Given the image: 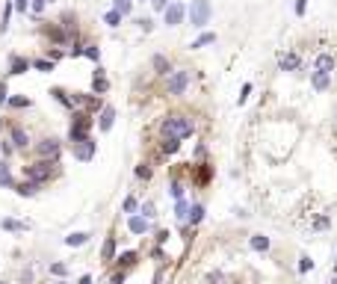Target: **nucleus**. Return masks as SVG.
I'll use <instances>...</instances> for the list:
<instances>
[{
  "label": "nucleus",
  "instance_id": "1",
  "mask_svg": "<svg viewBox=\"0 0 337 284\" xmlns=\"http://www.w3.org/2000/svg\"><path fill=\"white\" fill-rule=\"evenodd\" d=\"M163 136H175V139H186V136H193V122L190 119H183V116H169L163 122Z\"/></svg>",
  "mask_w": 337,
  "mask_h": 284
},
{
  "label": "nucleus",
  "instance_id": "2",
  "mask_svg": "<svg viewBox=\"0 0 337 284\" xmlns=\"http://www.w3.org/2000/svg\"><path fill=\"white\" fill-rule=\"evenodd\" d=\"M24 175H27V181H33V184H48L51 178H53V163L51 160H39V163H30V166H24Z\"/></svg>",
  "mask_w": 337,
  "mask_h": 284
},
{
  "label": "nucleus",
  "instance_id": "3",
  "mask_svg": "<svg viewBox=\"0 0 337 284\" xmlns=\"http://www.w3.org/2000/svg\"><path fill=\"white\" fill-rule=\"evenodd\" d=\"M210 15H213V9H210V0H193V6H190V24L193 27H207L210 24Z\"/></svg>",
  "mask_w": 337,
  "mask_h": 284
},
{
  "label": "nucleus",
  "instance_id": "4",
  "mask_svg": "<svg viewBox=\"0 0 337 284\" xmlns=\"http://www.w3.org/2000/svg\"><path fill=\"white\" fill-rule=\"evenodd\" d=\"M89 127H92V119H89L86 113H74V122H71V130H68V136H71L74 145L83 142V139H89Z\"/></svg>",
  "mask_w": 337,
  "mask_h": 284
},
{
  "label": "nucleus",
  "instance_id": "5",
  "mask_svg": "<svg viewBox=\"0 0 337 284\" xmlns=\"http://www.w3.org/2000/svg\"><path fill=\"white\" fill-rule=\"evenodd\" d=\"M186 86H190V71H172L169 80H166V89L169 95H183Z\"/></svg>",
  "mask_w": 337,
  "mask_h": 284
},
{
  "label": "nucleus",
  "instance_id": "6",
  "mask_svg": "<svg viewBox=\"0 0 337 284\" xmlns=\"http://www.w3.org/2000/svg\"><path fill=\"white\" fill-rule=\"evenodd\" d=\"M95 148H98V142L89 136V139H83V142H77V145H74V157H77L80 163H89V160L95 157Z\"/></svg>",
  "mask_w": 337,
  "mask_h": 284
},
{
  "label": "nucleus",
  "instance_id": "7",
  "mask_svg": "<svg viewBox=\"0 0 337 284\" xmlns=\"http://www.w3.org/2000/svg\"><path fill=\"white\" fill-rule=\"evenodd\" d=\"M183 15H186V6H183V3H169V6H166V24H169V27H177V24L183 21Z\"/></svg>",
  "mask_w": 337,
  "mask_h": 284
},
{
  "label": "nucleus",
  "instance_id": "8",
  "mask_svg": "<svg viewBox=\"0 0 337 284\" xmlns=\"http://www.w3.org/2000/svg\"><path fill=\"white\" fill-rule=\"evenodd\" d=\"M39 154H42V160H56L59 157V142L56 139H42L39 142Z\"/></svg>",
  "mask_w": 337,
  "mask_h": 284
},
{
  "label": "nucleus",
  "instance_id": "9",
  "mask_svg": "<svg viewBox=\"0 0 337 284\" xmlns=\"http://www.w3.org/2000/svg\"><path fill=\"white\" fill-rule=\"evenodd\" d=\"M9 142H12L15 148H27V145H30V136H27V130H24V127L12 124V130H9Z\"/></svg>",
  "mask_w": 337,
  "mask_h": 284
},
{
  "label": "nucleus",
  "instance_id": "10",
  "mask_svg": "<svg viewBox=\"0 0 337 284\" xmlns=\"http://www.w3.org/2000/svg\"><path fill=\"white\" fill-rule=\"evenodd\" d=\"M151 65H154V71H157V74H172V62H169L163 53H157V56L151 59Z\"/></svg>",
  "mask_w": 337,
  "mask_h": 284
},
{
  "label": "nucleus",
  "instance_id": "11",
  "mask_svg": "<svg viewBox=\"0 0 337 284\" xmlns=\"http://www.w3.org/2000/svg\"><path fill=\"white\" fill-rule=\"evenodd\" d=\"M92 89H95V92H101V95H104V92L109 89V80L104 77V68H101V65H98V71H95V80H92Z\"/></svg>",
  "mask_w": 337,
  "mask_h": 284
},
{
  "label": "nucleus",
  "instance_id": "12",
  "mask_svg": "<svg viewBox=\"0 0 337 284\" xmlns=\"http://www.w3.org/2000/svg\"><path fill=\"white\" fill-rule=\"evenodd\" d=\"M30 65H33V62H27L24 56H12V62H9V74H24Z\"/></svg>",
  "mask_w": 337,
  "mask_h": 284
},
{
  "label": "nucleus",
  "instance_id": "13",
  "mask_svg": "<svg viewBox=\"0 0 337 284\" xmlns=\"http://www.w3.org/2000/svg\"><path fill=\"white\" fill-rule=\"evenodd\" d=\"M248 246L254 248V252H266V248H269V237H264V234H251Z\"/></svg>",
  "mask_w": 337,
  "mask_h": 284
},
{
  "label": "nucleus",
  "instance_id": "14",
  "mask_svg": "<svg viewBox=\"0 0 337 284\" xmlns=\"http://www.w3.org/2000/svg\"><path fill=\"white\" fill-rule=\"evenodd\" d=\"M328 83H331V80H328L325 71H317V74L311 77V86H314L317 92H325V89H328Z\"/></svg>",
  "mask_w": 337,
  "mask_h": 284
},
{
  "label": "nucleus",
  "instance_id": "15",
  "mask_svg": "<svg viewBox=\"0 0 337 284\" xmlns=\"http://www.w3.org/2000/svg\"><path fill=\"white\" fill-rule=\"evenodd\" d=\"M331 68H334V56H331V53H319V56H317V71L331 74Z\"/></svg>",
  "mask_w": 337,
  "mask_h": 284
},
{
  "label": "nucleus",
  "instance_id": "16",
  "mask_svg": "<svg viewBox=\"0 0 337 284\" xmlns=\"http://www.w3.org/2000/svg\"><path fill=\"white\" fill-rule=\"evenodd\" d=\"M112 122H116V110H112V106H104L101 110V130H109Z\"/></svg>",
  "mask_w": 337,
  "mask_h": 284
},
{
  "label": "nucleus",
  "instance_id": "17",
  "mask_svg": "<svg viewBox=\"0 0 337 284\" xmlns=\"http://www.w3.org/2000/svg\"><path fill=\"white\" fill-rule=\"evenodd\" d=\"M127 228H130L133 234H145V231H148V219H145V216H130Z\"/></svg>",
  "mask_w": 337,
  "mask_h": 284
},
{
  "label": "nucleus",
  "instance_id": "18",
  "mask_svg": "<svg viewBox=\"0 0 337 284\" xmlns=\"http://www.w3.org/2000/svg\"><path fill=\"white\" fill-rule=\"evenodd\" d=\"M112 9H116V12L124 18V15L133 12V0H112Z\"/></svg>",
  "mask_w": 337,
  "mask_h": 284
},
{
  "label": "nucleus",
  "instance_id": "19",
  "mask_svg": "<svg viewBox=\"0 0 337 284\" xmlns=\"http://www.w3.org/2000/svg\"><path fill=\"white\" fill-rule=\"evenodd\" d=\"M299 68V56L296 53H284L281 56V71H296Z\"/></svg>",
  "mask_w": 337,
  "mask_h": 284
},
{
  "label": "nucleus",
  "instance_id": "20",
  "mask_svg": "<svg viewBox=\"0 0 337 284\" xmlns=\"http://www.w3.org/2000/svg\"><path fill=\"white\" fill-rule=\"evenodd\" d=\"M86 240H89V234H86V231H77V234H68V237H65V246L74 248V246H83Z\"/></svg>",
  "mask_w": 337,
  "mask_h": 284
},
{
  "label": "nucleus",
  "instance_id": "21",
  "mask_svg": "<svg viewBox=\"0 0 337 284\" xmlns=\"http://www.w3.org/2000/svg\"><path fill=\"white\" fill-rule=\"evenodd\" d=\"M101 258H104V261H112V258H116V240H112V237L104 243V248H101Z\"/></svg>",
  "mask_w": 337,
  "mask_h": 284
},
{
  "label": "nucleus",
  "instance_id": "22",
  "mask_svg": "<svg viewBox=\"0 0 337 284\" xmlns=\"http://www.w3.org/2000/svg\"><path fill=\"white\" fill-rule=\"evenodd\" d=\"M35 190H39V184H33V181H24V184H15V193H18V195H33Z\"/></svg>",
  "mask_w": 337,
  "mask_h": 284
},
{
  "label": "nucleus",
  "instance_id": "23",
  "mask_svg": "<svg viewBox=\"0 0 337 284\" xmlns=\"http://www.w3.org/2000/svg\"><path fill=\"white\" fill-rule=\"evenodd\" d=\"M180 148V139H175V136H166L163 139V154H175Z\"/></svg>",
  "mask_w": 337,
  "mask_h": 284
},
{
  "label": "nucleus",
  "instance_id": "24",
  "mask_svg": "<svg viewBox=\"0 0 337 284\" xmlns=\"http://www.w3.org/2000/svg\"><path fill=\"white\" fill-rule=\"evenodd\" d=\"M186 219H190L193 225H198V222L204 219V207H201V204H193V207H190V216H186Z\"/></svg>",
  "mask_w": 337,
  "mask_h": 284
},
{
  "label": "nucleus",
  "instance_id": "25",
  "mask_svg": "<svg viewBox=\"0 0 337 284\" xmlns=\"http://www.w3.org/2000/svg\"><path fill=\"white\" fill-rule=\"evenodd\" d=\"M0 187H15V181H12V172H9V166H6V163L0 166Z\"/></svg>",
  "mask_w": 337,
  "mask_h": 284
},
{
  "label": "nucleus",
  "instance_id": "26",
  "mask_svg": "<svg viewBox=\"0 0 337 284\" xmlns=\"http://www.w3.org/2000/svg\"><path fill=\"white\" fill-rule=\"evenodd\" d=\"M12 9H15V3H6V6H3V18H0V33H6V30H9V15H12Z\"/></svg>",
  "mask_w": 337,
  "mask_h": 284
},
{
  "label": "nucleus",
  "instance_id": "27",
  "mask_svg": "<svg viewBox=\"0 0 337 284\" xmlns=\"http://www.w3.org/2000/svg\"><path fill=\"white\" fill-rule=\"evenodd\" d=\"M213 42H216V33H204L193 42V48H204V45H213Z\"/></svg>",
  "mask_w": 337,
  "mask_h": 284
},
{
  "label": "nucleus",
  "instance_id": "28",
  "mask_svg": "<svg viewBox=\"0 0 337 284\" xmlns=\"http://www.w3.org/2000/svg\"><path fill=\"white\" fill-rule=\"evenodd\" d=\"M0 225H3L6 231H24V228H27V225H24V222H18V219H3Z\"/></svg>",
  "mask_w": 337,
  "mask_h": 284
},
{
  "label": "nucleus",
  "instance_id": "29",
  "mask_svg": "<svg viewBox=\"0 0 337 284\" xmlns=\"http://www.w3.org/2000/svg\"><path fill=\"white\" fill-rule=\"evenodd\" d=\"M104 21H106V24H109V27H119V24H122V15H119V12H116V9H109V12H106V15H104Z\"/></svg>",
  "mask_w": 337,
  "mask_h": 284
},
{
  "label": "nucleus",
  "instance_id": "30",
  "mask_svg": "<svg viewBox=\"0 0 337 284\" xmlns=\"http://www.w3.org/2000/svg\"><path fill=\"white\" fill-rule=\"evenodd\" d=\"M83 56H89V59H95V62H98V59H101V51H98L95 45H86V48H83Z\"/></svg>",
  "mask_w": 337,
  "mask_h": 284
},
{
  "label": "nucleus",
  "instance_id": "31",
  "mask_svg": "<svg viewBox=\"0 0 337 284\" xmlns=\"http://www.w3.org/2000/svg\"><path fill=\"white\" fill-rule=\"evenodd\" d=\"M33 68H39V71H53V62H48V59H35Z\"/></svg>",
  "mask_w": 337,
  "mask_h": 284
},
{
  "label": "nucleus",
  "instance_id": "32",
  "mask_svg": "<svg viewBox=\"0 0 337 284\" xmlns=\"http://www.w3.org/2000/svg\"><path fill=\"white\" fill-rule=\"evenodd\" d=\"M9 106L21 110V106H30V98H9Z\"/></svg>",
  "mask_w": 337,
  "mask_h": 284
},
{
  "label": "nucleus",
  "instance_id": "33",
  "mask_svg": "<svg viewBox=\"0 0 337 284\" xmlns=\"http://www.w3.org/2000/svg\"><path fill=\"white\" fill-rule=\"evenodd\" d=\"M175 213H177V216H180V219H186V216H190V207H186V201H177V207H175Z\"/></svg>",
  "mask_w": 337,
  "mask_h": 284
},
{
  "label": "nucleus",
  "instance_id": "34",
  "mask_svg": "<svg viewBox=\"0 0 337 284\" xmlns=\"http://www.w3.org/2000/svg\"><path fill=\"white\" fill-rule=\"evenodd\" d=\"M53 95H56V101H62L65 106H74V101H71V98H68V95H65L62 89H53Z\"/></svg>",
  "mask_w": 337,
  "mask_h": 284
},
{
  "label": "nucleus",
  "instance_id": "35",
  "mask_svg": "<svg viewBox=\"0 0 337 284\" xmlns=\"http://www.w3.org/2000/svg\"><path fill=\"white\" fill-rule=\"evenodd\" d=\"M198 181H201V184L210 181V166H198Z\"/></svg>",
  "mask_w": 337,
  "mask_h": 284
},
{
  "label": "nucleus",
  "instance_id": "36",
  "mask_svg": "<svg viewBox=\"0 0 337 284\" xmlns=\"http://www.w3.org/2000/svg\"><path fill=\"white\" fill-rule=\"evenodd\" d=\"M136 178H142V181H148V178H151V169H148V166L142 163V166L136 169Z\"/></svg>",
  "mask_w": 337,
  "mask_h": 284
},
{
  "label": "nucleus",
  "instance_id": "37",
  "mask_svg": "<svg viewBox=\"0 0 337 284\" xmlns=\"http://www.w3.org/2000/svg\"><path fill=\"white\" fill-rule=\"evenodd\" d=\"M311 266H314V261H311V258H299V272H308Z\"/></svg>",
  "mask_w": 337,
  "mask_h": 284
},
{
  "label": "nucleus",
  "instance_id": "38",
  "mask_svg": "<svg viewBox=\"0 0 337 284\" xmlns=\"http://www.w3.org/2000/svg\"><path fill=\"white\" fill-rule=\"evenodd\" d=\"M45 6H48V0H33V6H30V9L39 15V12H45Z\"/></svg>",
  "mask_w": 337,
  "mask_h": 284
},
{
  "label": "nucleus",
  "instance_id": "39",
  "mask_svg": "<svg viewBox=\"0 0 337 284\" xmlns=\"http://www.w3.org/2000/svg\"><path fill=\"white\" fill-rule=\"evenodd\" d=\"M136 210V198L130 195V198H124V213H133Z\"/></svg>",
  "mask_w": 337,
  "mask_h": 284
},
{
  "label": "nucleus",
  "instance_id": "40",
  "mask_svg": "<svg viewBox=\"0 0 337 284\" xmlns=\"http://www.w3.org/2000/svg\"><path fill=\"white\" fill-rule=\"evenodd\" d=\"M139 27H142L145 33H151V30H154V21H151V18H142V21H139Z\"/></svg>",
  "mask_w": 337,
  "mask_h": 284
},
{
  "label": "nucleus",
  "instance_id": "41",
  "mask_svg": "<svg viewBox=\"0 0 337 284\" xmlns=\"http://www.w3.org/2000/svg\"><path fill=\"white\" fill-rule=\"evenodd\" d=\"M308 9V0H296V15H305Z\"/></svg>",
  "mask_w": 337,
  "mask_h": 284
},
{
  "label": "nucleus",
  "instance_id": "42",
  "mask_svg": "<svg viewBox=\"0 0 337 284\" xmlns=\"http://www.w3.org/2000/svg\"><path fill=\"white\" fill-rule=\"evenodd\" d=\"M142 213H145V219H148V216H154V204H151V201H145V204H142Z\"/></svg>",
  "mask_w": 337,
  "mask_h": 284
},
{
  "label": "nucleus",
  "instance_id": "43",
  "mask_svg": "<svg viewBox=\"0 0 337 284\" xmlns=\"http://www.w3.org/2000/svg\"><path fill=\"white\" fill-rule=\"evenodd\" d=\"M51 272L53 275H65V264H51Z\"/></svg>",
  "mask_w": 337,
  "mask_h": 284
},
{
  "label": "nucleus",
  "instance_id": "44",
  "mask_svg": "<svg viewBox=\"0 0 337 284\" xmlns=\"http://www.w3.org/2000/svg\"><path fill=\"white\" fill-rule=\"evenodd\" d=\"M207 284H222V272H210V275H207Z\"/></svg>",
  "mask_w": 337,
  "mask_h": 284
},
{
  "label": "nucleus",
  "instance_id": "45",
  "mask_svg": "<svg viewBox=\"0 0 337 284\" xmlns=\"http://www.w3.org/2000/svg\"><path fill=\"white\" fill-rule=\"evenodd\" d=\"M151 6H154V9H157V12H160V9H163V12H166V6H169V0H151Z\"/></svg>",
  "mask_w": 337,
  "mask_h": 284
},
{
  "label": "nucleus",
  "instance_id": "46",
  "mask_svg": "<svg viewBox=\"0 0 337 284\" xmlns=\"http://www.w3.org/2000/svg\"><path fill=\"white\" fill-rule=\"evenodd\" d=\"M27 6H33L30 0H15V9H18V12H27Z\"/></svg>",
  "mask_w": 337,
  "mask_h": 284
},
{
  "label": "nucleus",
  "instance_id": "47",
  "mask_svg": "<svg viewBox=\"0 0 337 284\" xmlns=\"http://www.w3.org/2000/svg\"><path fill=\"white\" fill-rule=\"evenodd\" d=\"M3 101H9V92H6V83L0 80V104H3Z\"/></svg>",
  "mask_w": 337,
  "mask_h": 284
},
{
  "label": "nucleus",
  "instance_id": "48",
  "mask_svg": "<svg viewBox=\"0 0 337 284\" xmlns=\"http://www.w3.org/2000/svg\"><path fill=\"white\" fill-rule=\"evenodd\" d=\"M172 195L180 201V195H183V187H180V184H172Z\"/></svg>",
  "mask_w": 337,
  "mask_h": 284
},
{
  "label": "nucleus",
  "instance_id": "49",
  "mask_svg": "<svg viewBox=\"0 0 337 284\" xmlns=\"http://www.w3.org/2000/svg\"><path fill=\"white\" fill-rule=\"evenodd\" d=\"M119 261H122V264H133V261H136V255H133V252H124Z\"/></svg>",
  "mask_w": 337,
  "mask_h": 284
},
{
  "label": "nucleus",
  "instance_id": "50",
  "mask_svg": "<svg viewBox=\"0 0 337 284\" xmlns=\"http://www.w3.org/2000/svg\"><path fill=\"white\" fill-rule=\"evenodd\" d=\"M12 148H15V145H9V142H3V145H0V151H3V157H6V154H12Z\"/></svg>",
  "mask_w": 337,
  "mask_h": 284
},
{
  "label": "nucleus",
  "instance_id": "51",
  "mask_svg": "<svg viewBox=\"0 0 337 284\" xmlns=\"http://www.w3.org/2000/svg\"><path fill=\"white\" fill-rule=\"evenodd\" d=\"M248 92H251V83H246V86H243V95H240V104L246 101V95H248Z\"/></svg>",
  "mask_w": 337,
  "mask_h": 284
},
{
  "label": "nucleus",
  "instance_id": "52",
  "mask_svg": "<svg viewBox=\"0 0 337 284\" xmlns=\"http://www.w3.org/2000/svg\"><path fill=\"white\" fill-rule=\"evenodd\" d=\"M21 281H24V284H30V281H33V272H30V269H24V275H21Z\"/></svg>",
  "mask_w": 337,
  "mask_h": 284
},
{
  "label": "nucleus",
  "instance_id": "53",
  "mask_svg": "<svg viewBox=\"0 0 337 284\" xmlns=\"http://www.w3.org/2000/svg\"><path fill=\"white\" fill-rule=\"evenodd\" d=\"M80 284H92V278H89V275H83V278H80Z\"/></svg>",
  "mask_w": 337,
  "mask_h": 284
},
{
  "label": "nucleus",
  "instance_id": "54",
  "mask_svg": "<svg viewBox=\"0 0 337 284\" xmlns=\"http://www.w3.org/2000/svg\"><path fill=\"white\" fill-rule=\"evenodd\" d=\"M331 284H337V275H334V281H331Z\"/></svg>",
  "mask_w": 337,
  "mask_h": 284
},
{
  "label": "nucleus",
  "instance_id": "55",
  "mask_svg": "<svg viewBox=\"0 0 337 284\" xmlns=\"http://www.w3.org/2000/svg\"><path fill=\"white\" fill-rule=\"evenodd\" d=\"M334 272H337V261H334Z\"/></svg>",
  "mask_w": 337,
  "mask_h": 284
},
{
  "label": "nucleus",
  "instance_id": "56",
  "mask_svg": "<svg viewBox=\"0 0 337 284\" xmlns=\"http://www.w3.org/2000/svg\"><path fill=\"white\" fill-rule=\"evenodd\" d=\"M56 284H65V281H56Z\"/></svg>",
  "mask_w": 337,
  "mask_h": 284
},
{
  "label": "nucleus",
  "instance_id": "57",
  "mask_svg": "<svg viewBox=\"0 0 337 284\" xmlns=\"http://www.w3.org/2000/svg\"><path fill=\"white\" fill-rule=\"evenodd\" d=\"M0 284H6V281H0Z\"/></svg>",
  "mask_w": 337,
  "mask_h": 284
},
{
  "label": "nucleus",
  "instance_id": "58",
  "mask_svg": "<svg viewBox=\"0 0 337 284\" xmlns=\"http://www.w3.org/2000/svg\"><path fill=\"white\" fill-rule=\"evenodd\" d=\"M0 124H3V122H0Z\"/></svg>",
  "mask_w": 337,
  "mask_h": 284
}]
</instances>
